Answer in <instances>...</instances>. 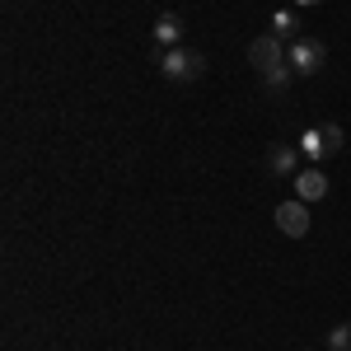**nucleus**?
Here are the masks:
<instances>
[{"label":"nucleus","instance_id":"1","mask_svg":"<svg viewBox=\"0 0 351 351\" xmlns=\"http://www.w3.org/2000/svg\"><path fill=\"white\" fill-rule=\"evenodd\" d=\"M160 75L173 84H188V80H202L206 75V56L202 52H188V47H169V52H160Z\"/></svg>","mask_w":351,"mask_h":351},{"label":"nucleus","instance_id":"2","mask_svg":"<svg viewBox=\"0 0 351 351\" xmlns=\"http://www.w3.org/2000/svg\"><path fill=\"white\" fill-rule=\"evenodd\" d=\"M286 66L295 71V75H319L328 66V47L319 38H295L291 43V52H286Z\"/></svg>","mask_w":351,"mask_h":351},{"label":"nucleus","instance_id":"3","mask_svg":"<svg viewBox=\"0 0 351 351\" xmlns=\"http://www.w3.org/2000/svg\"><path fill=\"white\" fill-rule=\"evenodd\" d=\"M248 61H253L258 75H267V71H276V66H286V47H281V38H276V33L253 38V43H248Z\"/></svg>","mask_w":351,"mask_h":351},{"label":"nucleus","instance_id":"4","mask_svg":"<svg viewBox=\"0 0 351 351\" xmlns=\"http://www.w3.org/2000/svg\"><path fill=\"white\" fill-rule=\"evenodd\" d=\"M276 230L281 234H291V239H304L309 234V202H281L276 206Z\"/></svg>","mask_w":351,"mask_h":351},{"label":"nucleus","instance_id":"5","mask_svg":"<svg viewBox=\"0 0 351 351\" xmlns=\"http://www.w3.org/2000/svg\"><path fill=\"white\" fill-rule=\"evenodd\" d=\"M150 38H155L160 47H178V43H183V14L164 10L160 19H155V28H150Z\"/></svg>","mask_w":351,"mask_h":351},{"label":"nucleus","instance_id":"6","mask_svg":"<svg viewBox=\"0 0 351 351\" xmlns=\"http://www.w3.org/2000/svg\"><path fill=\"white\" fill-rule=\"evenodd\" d=\"M267 169L276 173V178H295L300 150H295V145H271V150H267Z\"/></svg>","mask_w":351,"mask_h":351},{"label":"nucleus","instance_id":"7","mask_svg":"<svg viewBox=\"0 0 351 351\" xmlns=\"http://www.w3.org/2000/svg\"><path fill=\"white\" fill-rule=\"evenodd\" d=\"M295 197L300 202H319V197H328V178L319 173V169H300L295 173Z\"/></svg>","mask_w":351,"mask_h":351},{"label":"nucleus","instance_id":"8","mask_svg":"<svg viewBox=\"0 0 351 351\" xmlns=\"http://www.w3.org/2000/svg\"><path fill=\"white\" fill-rule=\"evenodd\" d=\"M271 33H276L281 43H286V38L295 43V38H300V19L291 14V10H276V14H271Z\"/></svg>","mask_w":351,"mask_h":351},{"label":"nucleus","instance_id":"9","mask_svg":"<svg viewBox=\"0 0 351 351\" xmlns=\"http://www.w3.org/2000/svg\"><path fill=\"white\" fill-rule=\"evenodd\" d=\"M300 155H309V160H324L328 155V145H324V132L314 127V132H304L300 136Z\"/></svg>","mask_w":351,"mask_h":351},{"label":"nucleus","instance_id":"10","mask_svg":"<svg viewBox=\"0 0 351 351\" xmlns=\"http://www.w3.org/2000/svg\"><path fill=\"white\" fill-rule=\"evenodd\" d=\"M291 75H295L291 66H276V71H267V75H263V89H267V94H281V89L291 84Z\"/></svg>","mask_w":351,"mask_h":351},{"label":"nucleus","instance_id":"11","mask_svg":"<svg viewBox=\"0 0 351 351\" xmlns=\"http://www.w3.org/2000/svg\"><path fill=\"white\" fill-rule=\"evenodd\" d=\"M328 351H351V324H332L328 328Z\"/></svg>","mask_w":351,"mask_h":351},{"label":"nucleus","instance_id":"12","mask_svg":"<svg viewBox=\"0 0 351 351\" xmlns=\"http://www.w3.org/2000/svg\"><path fill=\"white\" fill-rule=\"evenodd\" d=\"M319 132H324L328 155H337V150H342V127H337V122H328V127H319Z\"/></svg>","mask_w":351,"mask_h":351},{"label":"nucleus","instance_id":"13","mask_svg":"<svg viewBox=\"0 0 351 351\" xmlns=\"http://www.w3.org/2000/svg\"><path fill=\"white\" fill-rule=\"evenodd\" d=\"M295 5H319V0H295Z\"/></svg>","mask_w":351,"mask_h":351}]
</instances>
